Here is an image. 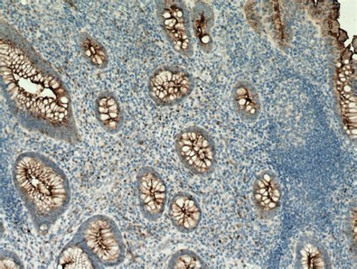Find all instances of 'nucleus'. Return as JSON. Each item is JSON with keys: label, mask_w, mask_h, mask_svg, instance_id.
Wrapping results in <instances>:
<instances>
[{"label": "nucleus", "mask_w": 357, "mask_h": 269, "mask_svg": "<svg viewBox=\"0 0 357 269\" xmlns=\"http://www.w3.org/2000/svg\"><path fill=\"white\" fill-rule=\"evenodd\" d=\"M0 268L24 269L25 266L22 259L10 249H2L0 252Z\"/></svg>", "instance_id": "a211bd4d"}, {"label": "nucleus", "mask_w": 357, "mask_h": 269, "mask_svg": "<svg viewBox=\"0 0 357 269\" xmlns=\"http://www.w3.org/2000/svg\"><path fill=\"white\" fill-rule=\"evenodd\" d=\"M79 46L82 56L93 68L105 70L109 66V58L106 48L91 35L81 33Z\"/></svg>", "instance_id": "2eb2a0df"}, {"label": "nucleus", "mask_w": 357, "mask_h": 269, "mask_svg": "<svg viewBox=\"0 0 357 269\" xmlns=\"http://www.w3.org/2000/svg\"><path fill=\"white\" fill-rule=\"evenodd\" d=\"M169 217L174 227L180 233L190 234L199 228L202 219V210L192 194L180 192L169 205Z\"/></svg>", "instance_id": "1a4fd4ad"}, {"label": "nucleus", "mask_w": 357, "mask_h": 269, "mask_svg": "<svg viewBox=\"0 0 357 269\" xmlns=\"http://www.w3.org/2000/svg\"><path fill=\"white\" fill-rule=\"evenodd\" d=\"M136 183L141 215L149 222L161 219L167 200V187L161 174L144 166L139 170Z\"/></svg>", "instance_id": "0eeeda50"}, {"label": "nucleus", "mask_w": 357, "mask_h": 269, "mask_svg": "<svg viewBox=\"0 0 357 269\" xmlns=\"http://www.w3.org/2000/svg\"><path fill=\"white\" fill-rule=\"evenodd\" d=\"M294 268L331 269L333 263L321 241L312 236H304L297 241Z\"/></svg>", "instance_id": "9d476101"}, {"label": "nucleus", "mask_w": 357, "mask_h": 269, "mask_svg": "<svg viewBox=\"0 0 357 269\" xmlns=\"http://www.w3.org/2000/svg\"><path fill=\"white\" fill-rule=\"evenodd\" d=\"M156 17L160 27L173 49L185 58L194 55L191 17L182 0L156 2Z\"/></svg>", "instance_id": "39448f33"}, {"label": "nucleus", "mask_w": 357, "mask_h": 269, "mask_svg": "<svg viewBox=\"0 0 357 269\" xmlns=\"http://www.w3.org/2000/svg\"><path fill=\"white\" fill-rule=\"evenodd\" d=\"M357 213H356V201H352L347 209L345 220V233L349 239L351 249L354 255H356V244H357Z\"/></svg>", "instance_id": "f3484780"}, {"label": "nucleus", "mask_w": 357, "mask_h": 269, "mask_svg": "<svg viewBox=\"0 0 357 269\" xmlns=\"http://www.w3.org/2000/svg\"><path fill=\"white\" fill-rule=\"evenodd\" d=\"M103 268L120 266L126 258V245L116 222L105 215L83 222L71 239Z\"/></svg>", "instance_id": "7ed1b4c3"}, {"label": "nucleus", "mask_w": 357, "mask_h": 269, "mask_svg": "<svg viewBox=\"0 0 357 269\" xmlns=\"http://www.w3.org/2000/svg\"><path fill=\"white\" fill-rule=\"evenodd\" d=\"M175 151L181 162L192 174L211 177L217 169V151L210 134L199 126L184 128L175 138Z\"/></svg>", "instance_id": "20e7f679"}, {"label": "nucleus", "mask_w": 357, "mask_h": 269, "mask_svg": "<svg viewBox=\"0 0 357 269\" xmlns=\"http://www.w3.org/2000/svg\"><path fill=\"white\" fill-rule=\"evenodd\" d=\"M12 174L16 191L37 233L46 235L70 206L68 176L50 157L36 152L18 155Z\"/></svg>", "instance_id": "f03ea898"}, {"label": "nucleus", "mask_w": 357, "mask_h": 269, "mask_svg": "<svg viewBox=\"0 0 357 269\" xmlns=\"http://www.w3.org/2000/svg\"><path fill=\"white\" fill-rule=\"evenodd\" d=\"M191 26L200 49L209 54L213 49L212 30L215 24V13L208 3L196 2L191 13Z\"/></svg>", "instance_id": "ddd939ff"}, {"label": "nucleus", "mask_w": 357, "mask_h": 269, "mask_svg": "<svg viewBox=\"0 0 357 269\" xmlns=\"http://www.w3.org/2000/svg\"><path fill=\"white\" fill-rule=\"evenodd\" d=\"M93 109L99 125L105 132L116 134L121 131L125 123V113L114 92H101Z\"/></svg>", "instance_id": "9b49d317"}, {"label": "nucleus", "mask_w": 357, "mask_h": 269, "mask_svg": "<svg viewBox=\"0 0 357 269\" xmlns=\"http://www.w3.org/2000/svg\"><path fill=\"white\" fill-rule=\"evenodd\" d=\"M234 112L243 122L257 120L261 112V103L256 87L248 81H239L231 91Z\"/></svg>", "instance_id": "f8f14e48"}, {"label": "nucleus", "mask_w": 357, "mask_h": 269, "mask_svg": "<svg viewBox=\"0 0 357 269\" xmlns=\"http://www.w3.org/2000/svg\"><path fill=\"white\" fill-rule=\"evenodd\" d=\"M57 268L95 269L102 267L86 250L70 240L58 256Z\"/></svg>", "instance_id": "4468645a"}, {"label": "nucleus", "mask_w": 357, "mask_h": 269, "mask_svg": "<svg viewBox=\"0 0 357 269\" xmlns=\"http://www.w3.org/2000/svg\"><path fill=\"white\" fill-rule=\"evenodd\" d=\"M195 86V79L190 72L172 65L157 68L148 82L149 97L158 107L182 103L192 94Z\"/></svg>", "instance_id": "423d86ee"}, {"label": "nucleus", "mask_w": 357, "mask_h": 269, "mask_svg": "<svg viewBox=\"0 0 357 269\" xmlns=\"http://www.w3.org/2000/svg\"><path fill=\"white\" fill-rule=\"evenodd\" d=\"M283 189L278 175L266 170L261 172L252 185V200L261 219L272 220L280 210Z\"/></svg>", "instance_id": "6e6552de"}, {"label": "nucleus", "mask_w": 357, "mask_h": 269, "mask_svg": "<svg viewBox=\"0 0 357 269\" xmlns=\"http://www.w3.org/2000/svg\"><path fill=\"white\" fill-rule=\"evenodd\" d=\"M167 268L202 269L209 268L204 259L192 250L183 249L174 254L169 261Z\"/></svg>", "instance_id": "dca6fc26"}, {"label": "nucleus", "mask_w": 357, "mask_h": 269, "mask_svg": "<svg viewBox=\"0 0 357 269\" xmlns=\"http://www.w3.org/2000/svg\"><path fill=\"white\" fill-rule=\"evenodd\" d=\"M0 35L2 91L17 123L30 132L79 144L70 91L58 72L10 24L2 22Z\"/></svg>", "instance_id": "f257e3e1"}]
</instances>
